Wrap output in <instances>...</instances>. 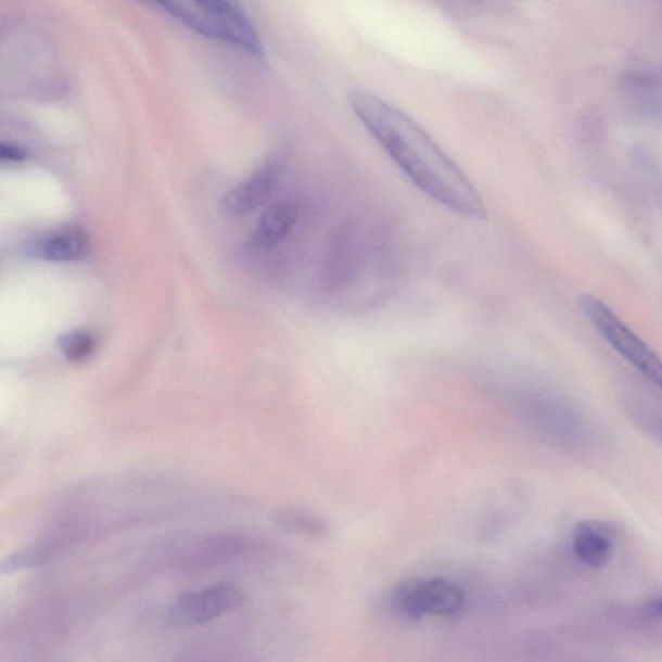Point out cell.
I'll return each mask as SVG.
<instances>
[{
  "mask_svg": "<svg viewBox=\"0 0 662 662\" xmlns=\"http://www.w3.org/2000/svg\"><path fill=\"white\" fill-rule=\"evenodd\" d=\"M349 105L371 137L421 192L466 218H484L486 206L474 184L413 118L367 91L351 93Z\"/></svg>",
  "mask_w": 662,
  "mask_h": 662,
  "instance_id": "1",
  "label": "cell"
},
{
  "mask_svg": "<svg viewBox=\"0 0 662 662\" xmlns=\"http://www.w3.org/2000/svg\"><path fill=\"white\" fill-rule=\"evenodd\" d=\"M168 15L206 37L221 39L256 59L265 58L262 40L239 7L229 2H161Z\"/></svg>",
  "mask_w": 662,
  "mask_h": 662,
  "instance_id": "2",
  "label": "cell"
},
{
  "mask_svg": "<svg viewBox=\"0 0 662 662\" xmlns=\"http://www.w3.org/2000/svg\"><path fill=\"white\" fill-rule=\"evenodd\" d=\"M581 313L608 346L632 365L645 380L662 394V359L620 319L619 315L596 295L584 294L578 300Z\"/></svg>",
  "mask_w": 662,
  "mask_h": 662,
  "instance_id": "3",
  "label": "cell"
},
{
  "mask_svg": "<svg viewBox=\"0 0 662 662\" xmlns=\"http://www.w3.org/2000/svg\"><path fill=\"white\" fill-rule=\"evenodd\" d=\"M392 607L400 618L418 621L423 616H453L461 611L464 596L455 584L441 578H411L396 586Z\"/></svg>",
  "mask_w": 662,
  "mask_h": 662,
  "instance_id": "4",
  "label": "cell"
},
{
  "mask_svg": "<svg viewBox=\"0 0 662 662\" xmlns=\"http://www.w3.org/2000/svg\"><path fill=\"white\" fill-rule=\"evenodd\" d=\"M245 599V594L238 586L226 583L214 585L204 591L182 594L168 610V619L178 627L204 625L241 607Z\"/></svg>",
  "mask_w": 662,
  "mask_h": 662,
  "instance_id": "5",
  "label": "cell"
},
{
  "mask_svg": "<svg viewBox=\"0 0 662 662\" xmlns=\"http://www.w3.org/2000/svg\"><path fill=\"white\" fill-rule=\"evenodd\" d=\"M533 423L539 431L559 444L573 445L587 434L585 418L571 403L553 396L533 397L529 405Z\"/></svg>",
  "mask_w": 662,
  "mask_h": 662,
  "instance_id": "6",
  "label": "cell"
},
{
  "mask_svg": "<svg viewBox=\"0 0 662 662\" xmlns=\"http://www.w3.org/2000/svg\"><path fill=\"white\" fill-rule=\"evenodd\" d=\"M616 531L613 525L598 519L581 520L572 532L573 551L581 562L593 569H602L612 557Z\"/></svg>",
  "mask_w": 662,
  "mask_h": 662,
  "instance_id": "7",
  "label": "cell"
},
{
  "mask_svg": "<svg viewBox=\"0 0 662 662\" xmlns=\"http://www.w3.org/2000/svg\"><path fill=\"white\" fill-rule=\"evenodd\" d=\"M277 178H279V164H271L262 167L254 173L247 180L241 182L222 195L220 207L228 215H245L265 205L272 194Z\"/></svg>",
  "mask_w": 662,
  "mask_h": 662,
  "instance_id": "8",
  "label": "cell"
},
{
  "mask_svg": "<svg viewBox=\"0 0 662 662\" xmlns=\"http://www.w3.org/2000/svg\"><path fill=\"white\" fill-rule=\"evenodd\" d=\"M298 206L290 201L277 202L260 216L254 241L262 249H272L288 238L298 220Z\"/></svg>",
  "mask_w": 662,
  "mask_h": 662,
  "instance_id": "9",
  "label": "cell"
},
{
  "mask_svg": "<svg viewBox=\"0 0 662 662\" xmlns=\"http://www.w3.org/2000/svg\"><path fill=\"white\" fill-rule=\"evenodd\" d=\"M627 415L637 428L662 445V394L641 392L625 398Z\"/></svg>",
  "mask_w": 662,
  "mask_h": 662,
  "instance_id": "10",
  "label": "cell"
},
{
  "mask_svg": "<svg viewBox=\"0 0 662 662\" xmlns=\"http://www.w3.org/2000/svg\"><path fill=\"white\" fill-rule=\"evenodd\" d=\"M87 247L89 241L80 229L65 228L42 239L36 246V253L49 262H72L80 258Z\"/></svg>",
  "mask_w": 662,
  "mask_h": 662,
  "instance_id": "11",
  "label": "cell"
},
{
  "mask_svg": "<svg viewBox=\"0 0 662 662\" xmlns=\"http://www.w3.org/2000/svg\"><path fill=\"white\" fill-rule=\"evenodd\" d=\"M97 347V340L89 331L76 330L60 338L59 348L67 360L82 361Z\"/></svg>",
  "mask_w": 662,
  "mask_h": 662,
  "instance_id": "12",
  "label": "cell"
},
{
  "mask_svg": "<svg viewBox=\"0 0 662 662\" xmlns=\"http://www.w3.org/2000/svg\"><path fill=\"white\" fill-rule=\"evenodd\" d=\"M52 556V549L49 546H34L28 547L23 551L13 553V556L5 558L0 565V572L2 574H11L18 571L34 569L43 564L46 560H49Z\"/></svg>",
  "mask_w": 662,
  "mask_h": 662,
  "instance_id": "13",
  "label": "cell"
},
{
  "mask_svg": "<svg viewBox=\"0 0 662 662\" xmlns=\"http://www.w3.org/2000/svg\"><path fill=\"white\" fill-rule=\"evenodd\" d=\"M279 524L288 531L313 537L323 536L327 532L326 524L320 522V520L300 515V513H283L279 518Z\"/></svg>",
  "mask_w": 662,
  "mask_h": 662,
  "instance_id": "14",
  "label": "cell"
},
{
  "mask_svg": "<svg viewBox=\"0 0 662 662\" xmlns=\"http://www.w3.org/2000/svg\"><path fill=\"white\" fill-rule=\"evenodd\" d=\"M0 157H2V161L20 162L28 157V153L22 147L3 143Z\"/></svg>",
  "mask_w": 662,
  "mask_h": 662,
  "instance_id": "15",
  "label": "cell"
},
{
  "mask_svg": "<svg viewBox=\"0 0 662 662\" xmlns=\"http://www.w3.org/2000/svg\"><path fill=\"white\" fill-rule=\"evenodd\" d=\"M648 611H650L654 618L662 619V597L653 599L652 602L648 604Z\"/></svg>",
  "mask_w": 662,
  "mask_h": 662,
  "instance_id": "16",
  "label": "cell"
}]
</instances>
